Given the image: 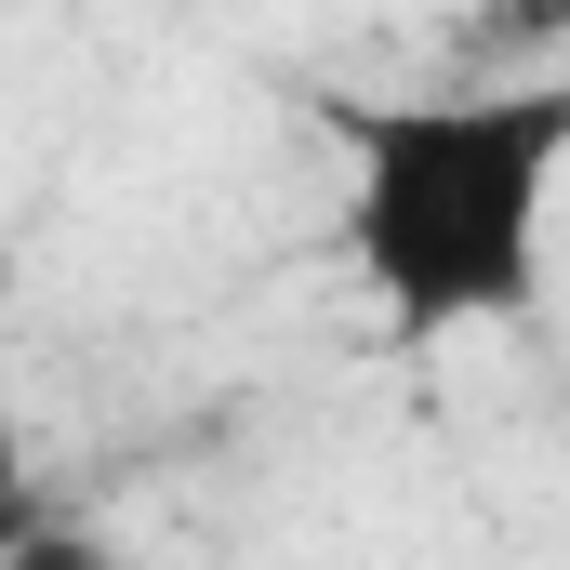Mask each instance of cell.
<instances>
[{
    "label": "cell",
    "instance_id": "6da1fadb",
    "mask_svg": "<svg viewBox=\"0 0 570 570\" xmlns=\"http://www.w3.org/2000/svg\"><path fill=\"white\" fill-rule=\"evenodd\" d=\"M332 253L399 345L518 332L544 305V226L570 186V80H438L318 94Z\"/></svg>",
    "mask_w": 570,
    "mask_h": 570
},
{
    "label": "cell",
    "instance_id": "3957f363",
    "mask_svg": "<svg viewBox=\"0 0 570 570\" xmlns=\"http://www.w3.org/2000/svg\"><path fill=\"white\" fill-rule=\"evenodd\" d=\"M0 570H120L94 531H67V518H13L0 531Z\"/></svg>",
    "mask_w": 570,
    "mask_h": 570
},
{
    "label": "cell",
    "instance_id": "7a4b0ae2",
    "mask_svg": "<svg viewBox=\"0 0 570 570\" xmlns=\"http://www.w3.org/2000/svg\"><path fill=\"white\" fill-rule=\"evenodd\" d=\"M27 518V385H13V292H0V531Z\"/></svg>",
    "mask_w": 570,
    "mask_h": 570
}]
</instances>
